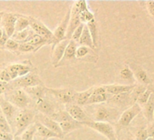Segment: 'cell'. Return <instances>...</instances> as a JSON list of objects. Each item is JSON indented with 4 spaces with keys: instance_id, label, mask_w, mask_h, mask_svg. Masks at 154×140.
I'll use <instances>...</instances> for the list:
<instances>
[{
    "instance_id": "obj_2",
    "label": "cell",
    "mask_w": 154,
    "mask_h": 140,
    "mask_svg": "<svg viewBox=\"0 0 154 140\" xmlns=\"http://www.w3.org/2000/svg\"><path fill=\"white\" fill-rule=\"evenodd\" d=\"M8 102L14 105L17 108L26 109L31 104V97L26 94V92L21 88H15L9 90L7 98Z\"/></svg>"
},
{
    "instance_id": "obj_48",
    "label": "cell",
    "mask_w": 154,
    "mask_h": 140,
    "mask_svg": "<svg viewBox=\"0 0 154 140\" xmlns=\"http://www.w3.org/2000/svg\"><path fill=\"white\" fill-rule=\"evenodd\" d=\"M149 125L146 127L147 132H148V135L149 137H151L154 139V122L149 123Z\"/></svg>"
},
{
    "instance_id": "obj_3",
    "label": "cell",
    "mask_w": 154,
    "mask_h": 140,
    "mask_svg": "<svg viewBox=\"0 0 154 140\" xmlns=\"http://www.w3.org/2000/svg\"><path fill=\"white\" fill-rule=\"evenodd\" d=\"M121 114L118 108L101 105L96 107V110L94 114V120L95 122H107L114 121L118 117H120Z\"/></svg>"
},
{
    "instance_id": "obj_47",
    "label": "cell",
    "mask_w": 154,
    "mask_h": 140,
    "mask_svg": "<svg viewBox=\"0 0 154 140\" xmlns=\"http://www.w3.org/2000/svg\"><path fill=\"white\" fill-rule=\"evenodd\" d=\"M14 135L11 133H5L0 131V140H13Z\"/></svg>"
},
{
    "instance_id": "obj_41",
    "label": "cell",
    "mask_w": 154,
    "mask_h": 140,
    "mask_svg": "<svg viewBox=\"0 0 154 140\" xmlns=\"http://www.w3.org/2000/svg\"><path fill=\"white\" fill-rule=\"evenodd\" d=\"M85 24H81L78 27H77L74 31H73V33H72V40H73L74 42H78L79 41V39H80V37H81V35H82V33H83V30H84V27H85Z\"/></svg>"
},
{
    "instance_id": "obj_34",
    "label": "cell",
    "mask_w": 154,
    "mask_h": 140,
    "mask_svg": "<svg viewBox=\"0 0 154 140\" xmlns=\"http://www.w3.org/2000/svg\"><path fill=\"white\" fill-rule=\"evenodd\" d=\"M152 91L153 90L151 88H146V90L138 97V98L136 100V104H138L140 107H142L148 102V100L149 99V97H150Z\"/></svg>"
},
{
    "instance_id": "obj_27",
    "label": "cell",
    "mask_w": 154,
    "mask_h": 140,
    "mask_svg": "<svg viewBox=\"0 0 154 140\" xmlns=\"http://www.w3.org/2000/svg\"><path fill=\"white\" fill-rule=\"evenodd\" d=\"M93 88H90L89 90L81 92V93H76L75 94V97H74V102L76 103V105L78 106H84L86 105L87 100L89 99V97H91L92 93H93Z\"/></svg>"
},
{
    "instance_id": "obj_24",
    "label": "cell",
    "mask_w": 154,
    "mask_h": 140,
    "mask_svg": "<svg viewBox=\"0 0 154 140\" xmlns=\"http://www.w3.org/2000/svg\"><path fill=\"white\" fill-rule=\"evenodd\" d=\"M59 126L61 127V130L63 134V135L65 134H68L75 129L81 128L83 126V123L75 121V120H71V121H66V122H62L59 123Z\"/></svg>"
},
{
    "instance_id": "obj_8",
    "label": "cell",
    "mask_w": 154,
    "mask_h": 140,
    "mask_svg": "<svg viewBox=\"0 0 154 140\" xmlns=\"http://www.w3.org/2000/svg\"><path fill=\"white\" fill-rule=\"evenodd\" d=\"M29 27H31V29L35 32V34L46 39L49 43H53V33L50 29H48L47 27L34 18H29Z\"/></svg>"
},
{
    "instance_id": "obj_4",
    "label": "cell",
    "mask_w": 154,
    "mask_h": 140,
    "mask_svg": "<svg viewBox=\"0 0 154 140\" xmlns=\"http://www.w3.org/2000/svg\"><path fill=\"white\" fill-rule=\"evenodd\" d=\"M83 125L88 126L89 127L94 129L98 133L102 134L104 135L108 140H118L116 134H115V129L114 127L107 122H95V121H89L87 123H85Z\"/></svg>"
},
{
    "instance_id": "obj_42",
    "label": "cell",
    "mask_w": 154,
    "mask_h": 140,
    "mask_svg": "<svg viewBox=\"0 0 154 140\" xmlns=\"http://www.w3.org/2000/svg\"><path fill=\"white\" fill-rule=\"evenodd\" d=\"M18 50L20 52H22V53H27V52L35 51V50H36V48L34 47L33 46H31L28 43H22V44H19Z\"/></svg>"
},
{
    "instance_id": "obj_32",
    "label": "cell",
    "mask_w": 154,
    "mask_h": 140,
    "mask_svg": "<svg viewBox=\"0 0 154 140\" xmlns=\"http://www.w3.org/2000/svg\"><path fill=\"white\" fill-rule=\"evenodd\" d=\"M26 43L30 44L31 46H33L35 47L36 49H38L41 46H43V45H45V44H49V42H48L46 39L43 38L42 37L36 35V34H35L34 36H32L31 38H30Z\"/></svg>"
},
{
    "instance_id": "obj_44",
    "label": "cell",
    "mask_w": 154,
    "mask_h": 140,
    "mask_svg": "<svg viewBox=\"0 0 154 140\" xmlns=\"http://www.w3.org/2000/svg\"><path fill=\"white\" fill-rule=\"evenodd\" d=\"M5 46L8 49H9V50H18L19 43H17V41L13 40L12 38H8V41L5 44Z\"/></svg>"
},
{
    "instance_id": "obj_29",
    "label": "cell",
    "mask_w": 154,
    "mask_h": 140,
    "mask_svg": "<svg viewBox=\"0 0 154 140\" xmlns=\"http://www.w3.org/2000/svg\"><path fill=\"white\" fill-rule=\"evenodd\" d=\"M86 27L89 29L90 35L92 37L93 39V43L94 47L97 46V41H98V30H97V25H96V21L95 19H93L92 21L88 22L86 24Z\"/></svg>"
},
{
    "instance_id": "obj_28",
    "label": "cell",
    "mask_w": 154,
    "mask_h": 140,
    "mask_svg": "<svg viewBox=\"0 0 154 140\" xmlns=\"http://www.w3.org/2000/svg\"><path fill=\"white\" fill-rule=\"evenodd\" d=\"M29 25H30L29 18L23 17L17 14V18L15 25V32H20L25 29H27L29 27Z\"/></svg>"
},
{
    "instance_id": "obj_49",
    "label": "cell",
    "mask_w": 154,
    "mask_h": 140,
    "mask_svg": "<svg viewBox=\"0 0 154 140\" xmlns=\"http://www.w3.org/2000/svg\"><path fill=\"white\" fill-rule=\"evenodd\" d=\"M5 35V32H4V30H3V28L0 27V39H1L2 37H3V36Z\"/></svg>"
},
{
    "instance_id": "obj_54",
    "label": "cell",
    "mask_w": 154,
    "mask_h": 140,
    "mask_svg": "<svg viewBox=\"0 0 154 140\" xmlns=\"http://www.w3.org/2000/svg\"><path fill=\"white\" fill-rule=\"evenodd\" d=\"M153 122H154V114H153Z\"/></svg>"
},
{
    "instance_id": "obj_39",
    "label": "cell",
    "mask_w": 154,
    "mask_h": 140,
    "mask_svg": "<svg viewBox=\"0 0 154 140\" xmlns=\"http://www.w3.org/2000/svg\"><path fill=\"white\" fill-rule=\"evenodd\" d=\"M149 137L148 132L146 128H139L135 135H134V140H147Z\"/></svg>"
},
{
    "instance_id": "obj_21",
    "label": "cell",
    "mask_w": 154,
    "mask_h": 140,
    "mask_svg": "<svg viewBox=\"0 0 154 140\" xmlns=\"http://www.w3.org/2000/svg\"><path fill=\"white\" fill-rule=\"evenodd\" d=\"M35 128H36V133H35V135H36L37 136L43 137V138H45V139L51 138V137L60 138L59 135H58L57 134H55L54 132L49 130L47 127H45V126H43L42 124H40V123L37 122V121L35 122Z\"/></svg>"
},
{
    "instance_id": "obj_36",
    "label": "cell",
    "mask_w": 154,
    "mask_h": 140,
    "mask_svg": "<svg viewBox=\"0 0 154 140\" xmlns=\"http://www.w3.org/2000/svg\"><path fill=\"white\" fill-rule=\"evenodd\" d=\"M120 76L122 79L124 80H129V81H132L133 78H134V76H133V72L132 70L129 67V66H124L120 72Z\"/></svg>"
},
{
    "instance_id": "obj_33",
    "label": "cell",
    "mask_w": 154,
    "mask_h": 140,
    "mask_svg": "<svg viewBox=\"0 0 154 140\" xmlns=\"http://www.w3.org/2000/svg\"><path fill=\"white\" fill-rule=\"evenodd\" d=\"M36 133V128L35 124L30 125L22 134H21V140H34L35 135Z\"/></svg>"
},
{
    "instance_id": "obj_26",
    "label": "cell",
    "mask_w": 154,
    "mask_h": 140,
    "mask_svg": "<svg viewBox=\"0 0 154 140\" xmlns=\"http://www.w3.org/2000/svg\"><path fill=\"white\" fill-rule=\"evenodd\" d=\"M76 49H77V43L74 42L73 40H69V43L65 48L64 51V55L62 58L61 61H64V60H70V59H73L75 58V54H76Z\"/></svg>"
},
{
    "instance_id": "obj_16",
    "label": "cell",
    "mask_w": 154,
    "mask_h": 140,
    "mask_svg": "<svg viewBox=\"0 0 154 140\" xmlns=\"http://www.w3.org/2000/svg\"><path fill=\"white\" fill-rule=\"evenodd\" d=\"M7 69L11 77V79L15 80L18 78H21L29 74L31 66L24 65V64H13L9 65Z\"/></svg>"
},
{
    "instance_id": "obj_37",
    "label": "cell",
    "mask_w": 154,
    "mask_h": 140,
    "mask_svg": "<svg viewBox=\"0 0 154 140\" xmlns=\"http://www.w3.org/2000/svg\"><path fill=\"white\" fill-rule=\"evenodd\" d=\"M0 131L5 132V133H11L12 132L11 126H9L6 117L3 116L2 112H0Z\"/></svg>"
},
{
    "instance_id": "obj_14",
    "label": "cell",
    "mask_w": 154,
    "mask_h": 140,
    "mask_svg": "<svg viewBox=\"0 0 154 140\" xmlns=\"http://www.w3.org/2000/svg\"><path fill=\"white\" fill-rule=\"evenodd\" d=\"M36 117V121L39 122L40 124H42L43 126H45V127H47L49 130L54 132L55 134H57L59 135L60 138L63 137V134L61 130V127L59 126V124L57 122H55L54 120H53L51 117L44 116L42 114H37L35 116Z\"/></svg>"
},
{
    "instance_id": "obj_40",
    "label": "cell",
    "mask_w": 154,
    "mask_h": 140,
    "mask_svg": "<svg viewBox=\"0 0 154 140\" xmlns=\"http://www.w3.org/2000/svg\"><path fill=\"white\" fill-rule=\"evenodd\" d=\"M90 48L85 46H80L79 47H77L76 49V54H75V58H82L84 56H85L86 55L89 54L90 52Z\"/></svg>"
},
{
    "instance_id": "obj_35",
    "label": "cell",
    "mask_w": 154,
    "mask_h": 140,
    "mask_svg": "<svg viewBox=\"0 0 154 140\" xmlns=\"http://www.w3.org/2000/svg\"><path fill=\"white\" fill-rule=\"evenodd\" d=\"M147 88H145V86H142V85H134V88L131 91V102L132 104H135L136 103V100L138 98V97L143 93L145 90H146Z\"/></svg>"
},
{
    "instance_id": "obj_45",
    "label": "cell",
    "mask_w": 154,
    "mask_h": 140,
    "mask_svg": "<svg viewBox=\"0 0 154 140\" xmlns=\"http://www.w3.org/2000/svg\"><path fill=\"white\" fill-rule=\"evenodd\" d=\"M0 80L8 82V83H9L10 81H12L11 77H10V75H9V73H8L7 68H5V69H0Z\"/></svg>"
},
{
    "instance_id": "obj_6",
    "label": "cell",
    "mask_w": 154,
    "mask_h": 140,
    "mask_svg": "<svg viewBox=\"0 0 154 140\" xmlns=\"http://www.w3.org/2000/svg\"><path fill=\"white\" fill-rule=\"evenodd\" d=\"M0 108H1V112H2L3 116L6 117L7 121L8 122V124L11 126V129L13 131L14 130L13 126L15 124V119L18 113L17 107H16L10 102H8L5 97H0Z\"/></svg>"
},
{
    "instance_id": "obj_25",
    "label": "cell",
    "mask_w": 154,
    "mask_h": 140,
    "mask_svg": "<svg viewBox=\"0 0 154 140\" xmlns=\"http://www.w3.org/2000/svg\"><path fill=\"white\" fill-rule=\"evenodd\" d=\"M78 43L80 44V46H85L89 48H95L94 46V43H93V39H92V37L90 35V32H89V29L88 27H86V25L84 27V30H83V33L81 35V37L78 41Z\"/></svg>"
},
{
    "instance_id": "obj_23",
    "label": "cell",
    "mask_w": 154,
    "mask_h": 140,
    "mask_svg": "<svg viewBox=\"0 0 154 140\" xmlns=\"http://www.w3.org/2000/svg\"><path fill=\"white\" fill-rule=\"evenodd\" d=\"M34 35H35V32L32 29L27 28V29H25L20 32H15L11 37L13 40L17 41V43L22 44V43H26L31 38V37Z\"/></svg>"
},
{
    "instance_id": "obj_12",
    "label": "cell",
    "mask_w": 154,
    "mask_h": 140,
    "mask_svg": "<svg viewBox=\"0 0 154 140\" xmlns=\"http://www.w3.org/2000/svg\"><path fill=\"white\" fill-rule=\"evenodd\" d=\"M69 20H70V9L64 15L61 23L59 24V26L55 28V30L53 33V44H54V46H55L60 41L65 39V34L67 31Z\"/></svg>"
},
{
    "instance_id": "obj_11",
    "label": "cell",
    "mask_w": 154,
    "mask_h": 140,
    "mask_svg": "<svg viewBox=\"0 0 154 140\" xmlns=\"http://www.w3.org/2000/svg\"><path fill=\"white\" fill-rule=\"evenodd\" d=\"M47 93L52 94L58 101L63 104H73L76 92L70 88L65 89H47Z\"/></svg>"
},
{
    "instance_id": "obj_22",
    "label": "cell",
    "mask_w": 154,
    "mask_h": 140,
    "mask_svg": "<svg viewBox=\"0 0 154 140\" xmlns=\"http://www.w3.org/2000/svg\"><path fill=\"white\" fill-rule=\"evenodd\" d=\"M25 91L26 92L27 95H30L31 97L35 98V100H38L45 97V94L47 93V88H45L44 86H37V87L26 88Z\"/></svg>"
},
{
    "instance_id": "obj_7",
    "label": "cell",
    "mask_w": 154,
    "mask_h": 140,
    "mask_svg": "<svg viewBox=\"0 0 154 140\" xmlns=\"http://www.w3.org/2000/svg\"><path fill=\"white\" fill-rule=\"evenodd\" d=\"M141 112V107L138 105V104H133L131 107H129L128 108H126L120 116L119 120H118V124L119 126H122V127H126L128 126L131 121Z\"/></svg>"
},
{
    "instance_id": "obj_19",
    "label": "cell",
    "mask_w": 154,
    "mask_h": 140,
    "mask_svg": "<svg viewBox=\"0 0 154 140\" xmlns=\"http://www.w3.org/2000/svg\"><path fill=\"white\" fill-rule=\"evenodd\" d=\"M142 111H143V115L145 116V118L147 119V121L149 123L153 122V114H154V91H152L149 99L148 100V102L141 107Z\"/></svg>"
},
{
    "instance_id": "obj_43",
    "label": "cell",
    "mask_w": 154,
    "mask_h": 140,
    "mask_svg": "<svg viewBox=\"0 0 154 140\" xmlns=\"http://www.w3.org/2000/svg\"><path fill=\"white\" fill-rule=\"evenodd\" d=\"M143 4L145 5L149 16L151 18V19L154 22V1H148V2H144Z\"/></svg>"
},
{
    "instance_id": "obj_38",
    "label": "cell",
    "mask_w": 154,
    "mask_h": 140,
    "mask_svg": "<svg viewBox=\"0 0 154 140\" xmlns=\"http://www.w3.org/2000/svg\"><path fill=\"white\" fill-rule=\"evenodd\" d=\"M93 19H94V16L89 10H85L80 14V21L82 24L85 25V23H88V22L92 21Z\"/></svg>"
},
{
    "instance_id": "obj_20",
    "label": "cell",
    "mask_w": 154,
    "mask_h": 140,
    "mask_svg": "<svg viewBox=\"0 0 154 140\" xmlns=\"http://www.w3.org/2000/svg\"><path fill=\"white\" fill-rule=\"evenodd\" d=\"M132 72H133V76L136 78V79H137V81L139 82L140 85L146 86V85H150L151 84V80L149 78L147 72L143 68H141L140 66L137 65L135 67V70H132Z\"/></svg>"
},
{
    "instance_id": "obj_5",
    "label": "cell",
    "mask_w": 154,
    "mask_h": 140,
    "mask_svg": "<svg viewBox=\"0 0 154 140\" xmlns=\"http://www.w3.org/2000/svg\"><path fill=\"white\" fill-rule=\"evenodd\" d=\"M37 86H43V82L40 79V78L34 73H29L24 77L18 78L13 80L11 84V87L13 88H28Z\"/></svg>"
},
{
    "instance_id": "obj_31",
    "label": "cell",
    "mask_w": 154,
    "mask_h": 140,
    "mask_svg": "<svg viewBox=\"0 0 154 140\" xmlns=\"http://www.w3.org/2000/svg\"><path fill=\"white\" fill-rule=\"evenodd\" d=\"M51 118L53 120H54L55 122H57L58 124L59 123H62V122H66V121H71V120H73L71 116L66 112V111H63V110H59V111H56L52 116Z\"/></svg>"
},
{
    "instance_id": "obj_30",
    "label": "cell",
    "mask_w": 154,
    "mask_h": 140,
    "mask_svg": "<svg viewBox=\"0 0 154 140\" xmlns=\"http://www.w3.org/2000/svg\"><path fill=\"white\" fill-rule=\"evenodd\" d=\"M109 97V95L104 93V94H94L92 93L91 97L86 102V105H92V104H99L103 102H106Z\"/></svg>"
},
{
    "instance_id": "obj_13",
    "label": "cell",
    "mask_w": 154,
    "mask_h": 140,
    "mask_svg": "<svg viewBox=\"0 0 154 140\" xmlns=\"http://www.w3.org/2000/svg\"><path fill=\"white\" fill-rule=\"evenodd\" d=\"M17 14L13 13H4L2 20H1V27L4 32L7 34L8 37H11L15 33V25L17 22Z\"/></svg>"
},
{
    "instance_id": "obj_18",
    "label": "cell",
    "mask_w": 154,
    "mask_h": 140,
    "mask_svg": "<svg viewBox=\"0 0 154 140\" xmlns=\"http://www.w3.org/2000/svg\"><path fill=\"white\" fill-rule=\"evenodd\" d=\"M134 88V85H108L104 86L105 91L108 95L114 96L123 93H130Z\"/></svg>"
},
{
    "instance_id": "obj_53",
    "label": "cell",
    "mask_w": 154,
    "mask_h": 140,
    "mask_svg": "<svg viewBox=\"0 0 154 140\" xmlns=\"http://www.w3.org/2000/svg\"><path fill=\"white\" fill-rule=\"evenodd\" d=\"M147 140H154L153 138H151V137H148V139Z\"/></svg>"
},
{
    "instance_id": "obj_50",
    "label": "cell",
    "mask_w": 154,
    "mask_h": 140,
    "mask_svg": "<svg viewBox=\"0 0 154 140\" xmlns=\"http://www.w3.org/2000/svg\"><path fill=\"white\" fill-rule=\"evenodd\" d=\"M13 140H21V137H20V135H14Z\"/></svg>"
},
{
    "instance_id": "obj_52",
    "label": "cell",
    "mask_w": 154,
    "mask_h": 140,
    "mask_svg": "<svg viewBox=\"0 0 154 140\" xmlns=\"http://www.w3.org/2000/svg\"><path fill=\"white\" fill-rule=\"evenodd\" d=\"M34 140H46V139H45V138H43V137H40V136H37V135H36V139L34 138Z\"/></svg>"
},
{
    "instance_id": "obj_10",
    "label": "cell",
    "mask_w": 154,
    "mask_h": 140,
    "mask_svg": "<svg viewBox=\"0 0 154 140\" xmlns=\"http://www.w3.org/2000/svg\"><path fill=\"white\" fill-rule=\"evenodd\" d=\"M65 111L71 116V117L75 120L81 122L83 124L87 123L89 121H92V119H90L87 116V114L84 111V109L76 104H68L65 106Z\"/></svg>"
},
{
    "instance_id": "obj_1",
    "label": "cell",
    "mask_w": 154,
    "mask_h": 140,
    "mask_svg": "<svg viewBox=\"0 0 154 140\" xmlns=\"http://www.w3.org/2000/svg\"><path fill=\"white\" fill-rule=\"evenodd\" d=\"M35 117V113L28 108L21 109L20 111H18L14 124V130H16L15 135H21L30 125L33 124Z\"/></svg>"
},
{
    "instance_id": "obj_15",
    "label": "cell",
    "mask_w": 154,
    "mask_h": 140,
    "mask_svg": "<svg viewBox=\"0 0 154 140\" xmlns=\"http://www.w3.org/2000/svg\"><path fill=\"white\" fill-rule=\"evenodd\" d=\"M35 107L40 112V114L49 117H51L56 112L55 106L46 97L36 100Z\"/></svg>"
},
{
    "instance_id": "obj_46",
    "label": "cell",
    "mask_w": 154,
    "mask_h": 140,
    "mask_svg": "<svg viewBox=\"0 0 154 140\" xmlns=\"http://www.w3.org/2000/svg\"><path fill=\"white\" fill-rule=\"evenodd\" d=\"M10 88H11V85L9 83L0 80V95L4 94V93H7L8 91H9Z\"/></svg>"
},
{
    "instance_id": "obj_9",
    "label": "cell",
    "mask_w": 154,
    "mask_h": 140,
    "mask_svg": "<svg viewBox=\"0 0 154 140\" xmlns=\"http://www.w3.org/2000/svg\"><path fill=\"white\" fill-rule=\"evenodd\" d=\"M107 102H108V106L118 108V109L127 107L129 105L132 104L131 99V92L114 95V96L109 95Z\"/></svg>"
},
{
    "instance_id": "obj_17",
    "label": "cell",
    "mask_w": 154,
    "mask_h": 140,
    "mask_svg": "<svg viewBox=\"0 0 154 140\" xmlns=\"http://www.w3.org/2000/svg\"><path fill=\"white\" fill-rule=\"evenodd\" d=\"M69 43V40L67 39H63L62 41H60L59 43H57L55 46H54V48H53V56H52V62L54 65H58L63 55H64V51H65V48L67 46Z\"/></svg>"
},
{
    "instance_id": "obj_51",
    "label": "cell",
    "mask_w": 154,
    "mask_h": 140,
    "mask_svg": "<svg viewBox=\"0 0 154 140\" xmlns=\"http://www.w3.org/2000/svg\"><path fill=\"white\" fill-rule=\"evenodd\" d=\"M3 15H4V12H0V26H1V20H2Z\"/></svg>"
}]
</instances>
